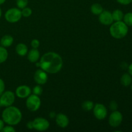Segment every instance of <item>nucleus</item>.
Wrapping results in <instances>:
<instances>
[{
  "label": "nucleus",
  "instance_id": "nucleus-8",
  "mask_svg": "<svg viewBox=\"0 0 132 132\" xmlns=\"http://www.w3.org/2000/svg\"><path fill=\"white\" fill-rule=\"evenodd\" d=\"M123 119L122 114L120 112L117 110H115L112 112L108 119L109 125L112 127L117 128L121 125Z\"/></svg>",
  "mask_w": 132,
  "mask_h": 132
},
{
  "label": "nucleus",
  "instance_id": "nucleus-16",
  "mask_svg": "<svg viewBox=\"0 0 132 132\" xmlns=\"http://www.w3.org/2000/svg\"><path fill=\"white\" fill-rule=\"evenodd\" d=\"M15 52L19 56H24L28 54V47L24 43H19L15 46Z\"/></svg>",
  "mask_w": 132,
  "mask_h": 132
},
{
  "label": "nucleus",
  "instance_id": "nucleus-23",
  "mask_svg": "<svg viewBox=\"0 0 132 132\" xmlns=\"http://www.w3.org/2000/svg\"><path fill=\"white\" fill-rule=\"evenodd\" d=\"M32 14V10L29 7H24V9H21V14L22 16L24 17V18H28L30 17Z\"/></svg>",
  "mask_w": 132,
  "mask_h": 132
},
{
  "label": "nucleus",
  "instance_id": "nucleus-37",
  "mask_svg": "<svg viewBox=\"0 0 132 132\" xmlns=\"http://www.w3.org/2000/svg\"><path fill=\"white\" fill-rule=\"evenodd\" d=\"M1 15H2V11H1V8H0V18H1Z\"/></svg>",
  "mask_w": 132,
  "mask_h": 132
},
{
  "label": "nucleus",
  "instance_id": "nucleus-24",
  "mask_svg": "<svg viewBox=\"0 0 132 132\" xmlns=\"http://www.w3.org/2000/svg\"><path fill=\"white\" fill-rule=\"evenodd\" d=\"M28 3V0H16V5L19 9H23L27 6Z\"/></svg>",
  "mask_w": 132,
  "mask_h": 132
},
{
  "label": "nucleus",
  "instance_id": "nucleus-30",
  "mask_svg": "<svg viewBox=\"0 0 132 132\" xmlns=\"http://www.w3.org/2000/svg\"><path fill=\"white\" fill-rule=\"evenodd\" d=\"M119 3L122 5H128L129 4L131 3L132 0H116Z\"/></svg>",
  "mask_w": 132,
  "mask_h": 132
},
{
  "label": "nucleus",
  "instance_id": "nucleus-22",
  "mask_svg": "<svg viewBox=\"0 0 132 132\" xmlns=\"http://www.w3.org/2000/svg\"><path fill=\"white\" fill-rule=\"evenodd\" d=\"M123 21L128 27H132V12H128L124 15Z\"/></svg>",
  "mask_w": 132,
  "mask_h": 132
},
{
  "label": "nucleus",
  "instance_id": "nucleus-10",
  "mask_svg": "<svg viewBox=\"0 0 132 132\" xmlns=\"http://www.w3.org/2000/svg\"><path fill=\"white\" fill-rule=\"evenodd\" d=\"M34 81L37 85H43L46 83L48 81V74L47 72L44 71L43 70L38 69L36 71L34 76Z\"/></svg>",
  "mask_w": 132,
  "mask_h": 132
},
{
  "label": "nucleus",
  "instance_id": "nucleus-34",
  "mask_svg": "<svg viewBox=\"0 0 132 132\" xmlns=\"http://www.w3.org/2000/svg\"><path fill=\"white\" fill-rule=\"evenodd\" d=\"M55 116H56V115H55V112H50V117H51V118H54V117H55Z\"/></svg>",
  "mask_w": 132,
  "mask_h": 132
},
{
  "label": "nucleus",
  "instance_id": "nucleus-31",
  "mask_svg": "<svg viewBox=\"0 0 132 132\" xmlns=\"http://www.w3.org/2000/svg\"><path fill=\"white\" fill-rule=\"evenodd\" d=\"M27 128L29 129V130H32V129H34L33 122H32V121H28V122H27Z\"/></svg>",
  "mask_w": 132,
  "mask_h": 132
},
{
  "label": "nucleus",
  "instance_id": "nucleus-17",
  "mask_svg": "<svg viewBox=\"0 0 132 132\" xmlns=\"http://www.w3.org/2000/svg\"><path fill=\"white\" fill-rule=\"evenodd\" d=\"M121 83L124 86H129L132 82V76L129 73H125L121 76Z\"/></svg>",
  "mask_w": 132,
  "mask_h": 132
},
{
  "label": "nucleus",
  "instance_id": "nucleus-36",
  "mask_svg": "<svg viewBox=\"0 0 132 132\" xmlns=\"http://www.w3.org/2000/svg\"><path fill=\"white\" fill-rule=\"evenodd\" d=\"M36 63V66H37V67H40V65H41V64H40V62L37 61Z\"/></svg>",
  "mask_w": 132,
  "mask_h": 132
},
{
  "label": "nucleus",
  "instance_id": "nucleus-14",
  "mask_svg": "<svg viewBox=\"0 0 132 132\" xmlns=\"http://www.w3.org/2000/svg\"><path fill=\"white\" fill-rule=\"evenodd\" d=\"M28 60L31 63H36L40 58V53L37 48H32L28 52L27 54Z\"/></svg>",
  "mask_w": 132,
  "mask_h": 132
},
{
  "label": "nucleus",
  "instance_id": "nucleus-2",
  "mask_svg": "<svg viewBox=\"0 0 132 132\" xmlns=\"http://www.w3.org/2000/svg\"><path fill=\"white\" fill-rule=\"evenodd\" d=\"M1 117L5 123L8 125L15 126L21 121L22 113L19 108L12 105L6 107L3 111Z\"/></svg>",
  "mask_w": 132,
  "mask_h": 132
},
{
  "label": "nucleus",
  "instance_id": "nucleus-27",
  "mask_svg": "<svg viewBox=\"0 0 132 132\" xmlns=\"http://www.w3.org/2000/svg\"><path fill=\"white\" fill-rule=\"evenodd\" d=\"M31 46L33 48H38L40 46V42L38 39H33L31 41Z\"/></svg>",
  "mask_w": 132,
  "mask_h": 132
},
{
  "label": "nucleus",
  "instance_id": "nucleus-26",
  "mask_svg": "<svg viewBox=\"0 0 132 132\" xmlns=\"http://www.w3.org/2000/svg\"><path fill=\"white\" fill-rule=\"evenodd\" d=\"M3 132H15V130L14 129V128L11 125H8L6 126H4V128H3L2 131Z\"/></svg>",
  "mask_w": 132,
  "mask_h": 132
},
{
  "label": "nucleus",
  "instance_id": "nucleus-9",
  "mask_svg": "<svg viewBox=\"0 0 132 132\" xmlns=\"http://www.w3.org/2000/svg\"><path fill=\"white\" fill-rule=\"evenodd\" d=\"M94 115L96 119L99 120H103L107 117L108 111L107 108L104 104L97 103L95 104L93 108Z\"/></svg>",
  "mask_w": 132,
  "mask_h": 132
},
{
  "label": "nucleus",
  "instance_id": "nucleus-5",
  "mask_svg": "<svg viewBox=\"0 0 132 132\" xmlns=\"http://www.w3.org/2000/svg\"><path fill=\"white\" fill-rule=\"evenodd\" d=\"M41 101L39 95L35 94L30 95L26 101V106L28 110L30 112H36L41 106Z\"/></svg>",
  "mask_w": 132,
  "mask_h": 132
},
{
  "label": "nucleus",
  "instance_id": "nucleus-38",
  "mask_svg": "<svg viewBox=\"0 0 132 132\" xmlns=\"http://www.w3.org/2000/svg\"><path fill=\"white\" fill-rule=\"evenodd\" d=\"M130 85H131V91H132V82H131V84Z\"/></svg>",
  "mask_w": 132,
  "mask_h": 132
},
{
  "label": "nucleus",
  "instance_id": "nucleus-20",
  "mask_svg": "<svg viewBox=\"0 0 132 132\" xmlns=\"http://www.w3.org/2000/svg\"><path fill=\"white\" fill-rule=\"evenodd\" d=\"M8 56H9V53L7 50L3 46H0V64L6 61Z\"/></svg>",
  "mask_w": 132,
  "mask_h": 132
},
{
  "label": "nucleus",
  "instance_id": "nucleus-13",
  "mask_svg": "<svg viewBox=\"0 0 132 132\" xmlns=\"http://www.w3.org/2000/svg\"><path fill=\"white\" fill-rule=\"evenodd\" d=\"M55 118L56 124L61 128H65L69 125V119L63 113H58Z\"/></svg>",
  "mask_w": 132,
  "mask_h": 132
},
{
  "label": "nucleus",
  "instance_id": "nucleus-33",
  "mask_svg": "<svg viewBox=\"0 0 132 132\" xmlns=\"http://www.w3.org/2000/svg\"><path fill=\"white\" fill-rule=\"evenodd\" d=\"M128 73L132 76V63H131L128 67Z\"/></svg>",
  "mask_w": 132,
  "mask_h": 132
},
{
  "label": "nucleus",
  "instance_id": "nucleus-28",
  "mask_svg": "<svg viewBox=\"0 0 132 132\" xmlns=\"http://www.w3.org/2000/svg\"><path fill=\"white\" fill-rule=\"evenodd\" d=\"M117 108H118V104L116 103V101H112L110 103V108L112 111H115L117 110Z\"/></svg>",
  "mask_w": 132,
  "mask_h": 132
},
{
  "label": "nucleus",
  "instance_id": "nucleus-7",
  "mask_svg": "<svg viewBox=\"0 0 132 132\" xmlns=\"http://www.w3.org/2000/svg\"><path fill=\"white\" fill-rule=\"evenodd\" d=\"M33 128L37 131H46L50 127V122L47 119L43 117H37L32 121Z\"/></svg>",
  "mask_w": 132,
  "mask_h": 132
},
{
  "label": "nucleus",
  "instance_id": "nucleus-4",
  "mask_svg": "<svg viewBox=\"0 0 132 132\" xmlns=\"http://www.w3.org/2000/svg\"><path fill=\"white\" fill-rule=\"evenodd\" d=\"M21 10L19 8H11L5 14V18L10 23H17L21 19Z\"/></svg>",
  "mask_w": 132,
  "mask_h": 132
},
{
  "label": "nucleus",
  "instance_id": "nucleus-6",
  "mask_svg": "<svg viewBox=\"0 0 132 132\" xmlns=\"http://www.w3.org/2000/svg\"><path fill=\"white\" fill-rule=\"evenodd\" d=\"M15 94L12 91H5L0 95V104L1 106L8 107L14 104Z\"/></svg>",
  "mask_w": 132,
  "mask_h": 132
},
{
  "label": "nucleus",
  "instance_id": "nucleus-35",
  "mask_svg": "<svg viewBox=\"0 0 132 132\" xmlns=\"http://www.w3.org/2000/svg\"><path fill=\"white\" fill-rule=\"evenodd\" d=\"M6 1V0H0V5H3Z\"/></svg>",
  "mask_w": 132,
  "mask_h": 132
},
{
  "label": "nucleus",
  "instance_id": "nucleus-3",
  "mask_svg": "<svg viewBox=\"0 0 132 132\" xmlns=\"http://www.w3.org/2000/svg\"><path fill=\"white\" fill-rule=\"evenodd\" d=\"M128 32V26L126 25L123 21H115L110 27V34L112 37L117 39H121L126 37Z\"/></svg>",
  "mask_w": 132,
  "mask_h": 132
},
{
  "label": "nucleus",
  "instance_id": "nucleus-19",
  "mask_svg": "<svg viewBox=\"0 0 132 132\" xmlns=\"http://www.w3.org/2000/svg\"><path fill=\"white\" fill-rule=\"evenodd\" d=\"M92 13L94 15H99L103 11V8L102 5L99 3H94L93 4L90 8Z\"/></svg>",
  "mask_w": 132,
  "mask_h": 132
},
{
  "label": "nucleus",
  "instance_id": "nucleus-11",
  "mask_svg": "<svg viewBox=\"0 0 132 132\" xmlns=\"http://www.w3.org/2000/svg\"><path fill=\"white\" fill-rule=\"evenodd\" d=\"M99 21L104 25L110 26L113 23L112 12L108 10H103L99 15Z\"/></svg>",
  "mask_w": 132,
  "mask_h": 132
},
{
  "label": "nucleus",
  "instance_id": "nucleus-15",
  "mask_svg": "<svg viewBox=\"0 0 132 132\" xmlns=\"http://www.w3.org/2000/svg\"><path fill=\"white\" fill-rule=\"evenodd\" d=\"M13 43H14V38L12 36H10V35H5L1 37V40H0V45L5 48L10 46L12 45Z\"/></svg>",
  "mask_w": 132,
  "mask_h": 132
},
{
  "label": "nucleus",
  "instance_id": "nucleus-29",
  "mask_svg": "<svg viewBox=\"0 0 132 132\" xmlns=\"http://www.w3.org/2000/svg\"><path fill=\"white\" fill-rule=\"evenodd\" d=\"M5 85L4 82L3 80L0 78V95L5 92Z\"/></svg>",
  "mask_w": 132,
  "mask_h": 132
},
{
  "label": "nucleus",
  "instance_id": "nucleus-39",
  "mask_svg": "<svg viewBox=\"0 0 132 132\" xmlns=\"http://www.w3.org/2000/svg\"><path fill=\"white\" fill-rule=\"evenodd\" d=\"M131 3H132V1H131Z\"/></svg>",
  "mask_w": 132,
  "mask_h": 132
},
{
  "label": "nucleus",
  "instance_id": "nucleus-25",
  "mask_svg": "<svg viewBox=\"0 0 132 132\" xmlns=\"http://www.w3.org/2000/svg\"><path fill=\"white\" fill-rule=\"evenodd\" d=\"M43 91V88L41 87V85H37V86H36L35 87H34L33 90H32V92H33V94H35L36 95H41L42 94Z\"/></svg>",
  "mask_w": 132,
  "mask_h": 132
},
{
  "label": "nucleus",
  "instance_id": "nucleus-21",
  "mask_svg": "<svg viewBox=\"0 0 132 132\" xmlns=\"http://www.w3.org/2000/svg\"><path fill=\"white\" fill-rule=\"evenodd\" d=\"M94 104L91 101H85L82 104V108L85 112H90L93 110Z\"/></svg>",
  "mask_w": 132,
  "mask_h": 132
},
{
  "label": "nucleus",
  "instance_id": "nucleus-18",
  "mask_svg": "<svg viewBox=\"0 0 132 132\" xmlns=\"http://www.w3.org/2000/svg\"><path fill=\"white\" fill-rule=\"evenodd\" d=\"M112 15L113 21H122L125 14L122 10L119 9H116L113 10V12L112 13Z\"/></svg>",
  "mask_w": 132,
  "mask_h": 132
},
{
  "label": "nucleus",
  "instance_id": "nucleus-32",
  "mask_svg": "<svg viewBox=\"0 0 132 132\" xmlns=\"http://www.w3.org/2000/svg\"><path fill=\"white\" fill-rule=\"evenodd\" d=\"M4 126H5V122L3 121V119H0V131H2Z\"/></svg>",
  "mask_w": 132,
  "mask_h": 132
},
{
  "label": "nucleus",
  "instance_id": "nucleus-1",
  "mask_svg": "<svg viewBox=\"0 0 132 132\" xmlns=\"http://www.w3.org/2000/svg\"><path fill=\"white\" fill-rule=\"evenodd\" d=\"M40 68L49 73H58L63 68V59L57 53L49 52L44 54L40 59Z\"/></svg>",
  "mask_w": 132,
  "mask_h": 132
},
{
  "label": "nucleus",
  "instance_id": "nucleus-12",
  "mask_svg": "<svg viewBox=\"0 0 132 132\" xmlns=\"http://www.w3.org/2000/svg\"><path fill=\"white\" fill-rule=\"evenodd\" d=\"M32 90L27 85H21L18 86L15 92V94L18 97L21 99L27 98L31 94Z\"/></svg>",
  "mask_w": 132,
  "mask_h": 132
}]
</instances>
